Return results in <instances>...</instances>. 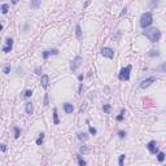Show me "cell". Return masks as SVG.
Masks as SVG:
<instances>
[{
  "mask_svg": "<svg viewBox=\"0 0 166 166\" xmlns=\"http://www.w3.org/2000/svg\"><path fill=\"white\" fill-rule=\"evenodd\" d=\"M103 110H104L105 113H109L110 112V105L109 104H105L104 106H103Z\"/></svg>",
  "mask_w": 166,
  "mask_h": 166,
  "instance_id": "23",
  "label": "cell"
},
{
  "mask_svg": "<svg viewBox=\"0 0 166 166\" xmlns=\"http://www.w3.org/2000/svg\"><path fill=\"white\" fill-rule=\"evenodd\" d=\"M64 110H65L66 114H70V113H73V110H74L73 104H70V103H65V104H64Z\"/></svg>",
  "mask_w": 166,
  "mask_h": 166,
  "instance_id": "9",
  "label": "cell"
},
{
  "mask_svg": "<svg viewBox=\"0 0 166 166\" xmlns=\"http://www.w3.org/2000/svg\"><path fill=\"white\" fill-rule=\"evenodd\" d=\"M48 75H47V74H43V75H42V79H40V83H42V86H43L44 88H47L48 87Z\"/></svg>",
  "mask_w": 166,
  "mask_h": 166,
  "instance_id": "11",
  "label": "cell"
},
{
  "mask_svg": "<svg viewBox=\"0 0 166 166\" xmlns=\"http://www.w3.org/2000/svg\"><path fill=\"white\" fill-rule=\"evenodd\" d=\"M157 160H158L160 162H162L165 160V153L164 152H158V153H157Z\"/></svg>",
  "mask_w": 166,
  "mask_h": 166,
  "instance_id": "18",
  "label": "cell"
},
{
  "mask_svg": "<svg viewBox=\"0 0 166 166\" xmlns=\"http://www.w3.org/2000/svg\"><path fill=\"white\" fill-rule=\"evenodd\" d=\"M78 162H79V165H82V166H84L86 164H87V162H86L84 160H82V158H81V156H78Z\"/></svg>",
  "mask_w": 166,
  "mask_h": 166,
  "instance_id": "26",
  "label": "cell"
},
{
  "mask_svg": "<svg viewBox=\"0 0 166 166\" xmlns=\"http://www.w3.org/2000/svg\"><path fill=\"white\" fill-rule=\"evenodd\" d=\"M12 47H13V39L12 38H7V40H5V46L3 47V52H4V53L10 52L12 51Z\"/></svg>",
  "mask_w": 166,
  "mask_h": 166,
  "instance_id": "5",
  "label": "cell"
},
{
  "mask_svg": "<svg viewBox=\"0 0 166 166\" xmlns=\"http://www.w3.org/2000/svg\"><path fill=\"white\" fill-rule=\"evenodd\" d=\"M148 55H149V56H154V55H156V56H158L160 53H158V51H151Z\"/></svg>",
  "mask_w": 166,
  "mask_h": 166,
  "instance_id": "29",
  "label": "cell"
},
{
  "mask_svg": "<svg viewBox=\"0 0 166 166\" xmlns=\"http://www.w3.org/2000/svg\"><path fill=\"white\" fill-rule=\"evenodd\" d=\"M75 35L78 39H81L82 38V29H81V25H77L75 26Z\"/></svg>",
  "mask_w": 166,
  "mask_h": 166,
  "instance_id": "13",
  "label": "cell"
},
{
  "mask_svg": "<svg viewBox=\"0 0 166 166\" xmlns=\"http://www.w3.org/2000/svg\"><path fill=\"white\" fill-rule=\"evenodd\" d=\"M43 140H44V132H40V134H39V138H38V140H37V145H42Z\"/></svg>",
  "mask_w": 166,
  "mask_h": 166,
  "instance_id": "17",
  "label": "cell"
},
{
  "mask_svg": "<svg viewBox=\"0 0 166 166\" xmlns=\"http://www.w3.org/2000/svg\"><path fill=\"white\" fill-rule=\"evenodd\" d=\"M44 105H48V96H44Z\"/></svg>",
  "mask_w": 166,
  "mask_h": 166,
  "instance_id": "32",
  "label": "cell"
},
{
  "mask_svg": "<svg viewBox=\"0 0 166 166\" xmlns=\"http://www.w3.org/2000/svg\"><path fill=\"white\" fill-rule=\"evenodd\" d=\"M154 82H156V78H154V77H149V78L144 79V81L140 83V88H147V87H149V86H151L152 83H154Z\"/></svg>",
  "mask_w": 166,
  "mask_h": 166,
  "instance_id": "6",
  "label": "cell"
},
{
  "mask_svg": "<svg viewBox=\"0 0 166 166\" xmlns=\"http://www.w3.org/2000/svg\"><path fill=\"white\" fill-rule=\"evenodd\" d=\"M143 34H144L145 37L152 42V43H157V42L161 39V31H160L158 29H156V27L145 30V31L143 32Z\"/></svg>",
  "mask_w": 166,
  "mask_h": 166,
  "instance_id": "1",
  "label": "cell"
},
{
  "mask_svg": "<svg viewBox=\"0 0 166 166\" xmlns=\"http://www.w3.org/2000/svg\"><path fill=\"white\" fill-rule=\"evenodd\" d=\"M31 95H32V91L31 90H26V91H25V97H30Z\"/></svg>",
  "mask_w": 166,
  "mask_h": 166,
  "instance_id": "24",
  "label": "cell"
},
{
  "mask_svg": "<svg viewBox=\"0 0 166 166\" xmlns=\"http://www.w3.org/2000/svg\"><path fill=\"white\" fill-rule=\"evenodd\" d=\"M78 138H79L81 140H87V138H88V136L84 134V132H78Z\"/></svg>",
  "mask_w": 166,
  "mask_h": 166,
  "instance_id": "20",
  "label": "cell"
},
{
  "mask_svg": "<svg viewBox=\"0 0 166 166\" xmlns=\"http://www.w3.org/2000/svg\"><path fill=\"white\" fill-rule=\"evenodd\" d=\"M161 69H162L164 71H166V62H165V64H162V65H161Z\"/></svg>",
  "mask_w": 166,
  "mask_h": 166,
  "instance_id": "33",
  "label": "cell"
},
{
  "mask_svg": "<svg viewBox=\"0 0 166 166\" xmlns=\"http://www.w3.org/2000/svg\"><path fill=\"white\" fill-rule=\"evenodd\" d=\"M152 22H153V14H152L151 12L143 13L142 17H140V26L142 27H148Z\"/></svg>",
  "mask_w": 166,
  "mask_h": 166,
  "instance_id": "2",
  "label": "cell"
},
{
  "mask_svg": "<svg viewBox=\"0 0 166 166\" xmlns=\"http://www.w3.org/2000/svg\"><path fill=\"white\" fill-rule=\"evenodd\" d=\"M118 136H120L121 139H123V138L126 136V132L124 131H118Z\"/></svg>",
  "mask_w": 166,
  "mask_h": 166,
  "instance_id": "28",
  "label": "cell"
},
{
  "mask_svg": "<svg viewBox=\"0 0 166 166\" xmlns=\"http://www.w3.org/2000/svg\"><path fill=\"white\" fill-rule=\"evenodd\" d=\"M88 129H90V132L92 135H96V129L95 127H92V126H88Z\"/></svg>",
  "mask_w": 166,
  "mask_h": 166,
  "instance_id": "27",
  "label": "cell"
},
{
  "mask_svg": "<svg viewBox=\"0 0 166 166\" xmlns=\"http://www.w3.org/2000/svg\"><path fill=\"white\" fill-rule=\"evenodd\" d=\"M81 61H82V57L81 56H77L75 59L71 61V64H70V69H71V70L75 71L77 69H78V66L81 65Z\"/></svg>",
  "mask_w": 166,
  "mask_h": 166,
  "instance_id": "7",
  "label": "cell"
},
{
  "mask_svg": "<svg viewBox=\"0 0 166 166\" xmlns=\"http://www.w3.org/2000/svg\"><path fill=\"white\" fill-rule=\"evenodd\" d=\"M13 130H14V138H16V139H18V138H20V135H21V130H20V127L14 126V127H13Z\"/></svg>",
  "mask_w": 166,
  "mask_h": 166,
  "instance_id": "16",
  "label": "cell"
},
{
  "mask_svg": "<svg viewBox=\"0 0 166 166\" xmlns=\"http://www.w3.org/2000/svg\"><path fill=\"white\" fill-rule=\"evenodd\" d=\"M8 9H9V5H8V4H3L1 5V13H3V14H5V13L8 12Z\"/></svg>",
  "mask_w": 166,
  "mask_h": 166,
  "instance_id": "19",
  "label": "cell"
},
{
  "mask_svg": "<svg viewBox=\"0 0 166 166\" xmlns=\"http://www.w3.org/2000/svg\"><path fill=\"white\" fill-rule=\"evenodd\" d=\"M148 149H149V152L151 153H153V154H156V153H158V147H157V143L154 142V140H152V142H149L148 143Z\"/></svg>",
  "mask_w": 166,
  "mask_h": 166,
  "instance_id": "8",
  "label": "cell"
},
{
  "mask_svg": "<svg viewBox=\"0 0 166 166\" xmlns=\"http://www.w3.org/2000/svg\"><path fill=\"white\" fill-rule=\"evenodd\" d=\"M59 53V51L57 49H52V51H44L43 52V59L44 60H47L49 57V55H57Z\"/></svg>",
  "mask_w": 166,
  "mask_h": 166,
  "instance_id": "10",
  "label": "cell"
},
{
  "mask_svg": "<svg viewBox=\"0 0 166 166\" xmlns=\"http://www.w3.org/2000/svg\"><path fill=\"white\" fill-rule=\"evenodd\" d=\"M12 3H13V4H17V3H18V0H12Z\"/></svg>",
  "mask_w": 166,
  "mask_h": 166,
  "instance_id": "36",
  "label": "cell"
},
{
  "mask_svg": "<svg viewBox=\"0 0 166 166\" xmlns=\"http://www.w3.org/2000/svg\"><path fill=\"white\" fill-rule=\"evenodd\" d=\"M10 71V66H5L4 68V74H8Z\"/></svg>",
  "mask_w": 166,
  "mask_h": 166,
  "instance_id": "30",
  "label": "cell"
},
{
  "mask_svg": "<svg viewBox=\"0 0 166 166\" xmlns=\"http://www.w3.org/2000/svg\"><path fill=\"white\" fill-rule=\"evenodd\" d=\"M124 113H126V110H124V109H122V110H121V114L117 117V121H122V120H123V115H124Z\"/></svg>",
  "mask_w": 166,
  "mask_h": 166,
  "instance_id": "22",
  "label": "cell"
},
{
  "mask_svg": "<svg viewBox=\"0 0 166 166\" xmlns=\"http://www.w3.org/2000/svg\"><path fill=\"white\" fill-rule=\"evenodd\" d=\"M123 160H124V154H121V156H120V160H118V164H120V166L123 165Z\"/></svg>",
  "mask_w": 166,
  "mask_h": 166,
  "instance_id": "25",
  "label": "cell"
},
{
  "mask_svg": "<svg viewBox=\"0 0 166 166\" xmlns=\"http://www.w3.org/2000/svg\"><path fill=\"white\" fill-rule=\"evenodd\" d=\"M79 151H81V153H88V152H90V148H88V147H81V149H79Z\"/></svg>",
  "mask_w": 166,
  "mask_h": 166,
  "instance_id": "21",
  "label": "cell"
},
{
  "mask_svg": "<svg viewBox=\"0 0 166 166\" xmlns=\"http://www.w3.org/2000/svg\"><path fill=\"white\" fill-rule=\"evenodd\" d=\"M78 79H79V81H82V79H83V74H81V75L78 77Z\"/></svg>",
  "mask_w": 166,
  "mask_h": 166,
  "instance_id": "35",
  "label": "cell"
},
{
  "mask_svg": "<svg viewBox=\"0 0 166 166\" xmlns=\"http://www.w3.org/2000/svg\"><path fill=\"white\" fill-rule=\"evenodd\" d=\"M130 71H131V65H127L126 68L121 69V71H120V79L121 81H129L130 79Z\"/></svg>",
  "mask_w": 166,
  "mask_h": 166,
  "instance_id": "3",
  "label": "cell"
},
{
  "mask_svg": "<svg viewBox=\"0 0 166 166\" xmlns=\"http://www.w3.org/2000/svg\"><path fill=\"white\" fill-rule=\"evenodd\" d=\"M5 149H7V147H5V144H1V152H5Z\"/></svg>",
  "mask_w": 166,
  "mask_h": 166,
  "instance_id": "34",
  "label": "cell"
},
{
  "mask_svg": "<svg viewBox=\"0 0 166 166\" xmlns=\"http://www.w3.org/2000/svg\"><path fill=\"white\" fill-rule=\"evenodd\" d=\"M101 55L106 59H113L114 57V51L109 47H104V48H101Z\"/></svg>",
  "mask_w": 166,
  "mask_h": 166,
  "instance_id": "4",
  "label": "cell"
},
{
  "mask_svg": "<svg viewBox=\"0 0 166 166\" xmlns=\"http://www.w3.org/2000/svg\"><path fill=\"white\" fill-rule=\"evenodd\" d=\"M25 109H26V113H27V114H32V110H34V108H32V104H31V103H26V106H25Z\"/></svg>",
  "mask_w": 166,
  "mask_h": 166,
  "instance_id": "12",
  "label": "cell"
},
{
  "mask_svg": "<svg viewBox=\"0 0 166 166\" xmlns=\"http://www.w3.org/2000/svg\"><path fill=\"white\" fill-rule=\"evenodd\" d=\"M35 74L40 75V74H42V68H37V69H35Z\"/></svg>",
  "mask_w": 166,
  "mask_h": 166,
  "instance_id": "31",
  "label": "cell"
},
{
  "mask_svg": "<svg viewBox=\"0 0 166 166\" xmlns=\"http://www.w3.org/2000/svg\"><path fill=\"white\" fill-rule=\"evenodd\" d=\"M53 123H55V124H59V123H60L59 115H57V109H56V108L53 109Z\"/></svg>",
  "mask_w": 166,
  "mask_h": 166,
  "instance_id": "14",
  "label": "cell"
},
{
  "mask_svg": "<svg viewBox=\"0 0 166 166\" xmlns=\"http://www.w3.org/2000/svg\"><path fill=\"white\" fill-rule=\"evenodd\" d=\"M39 4H40V0H31V8L32 9H38Z\"/></svg>",
  "mask_w": 166,
  "mask_h": 166,
  "instance_id": "15",
  "label": "cell"
}]
</instances>
